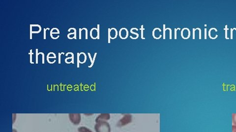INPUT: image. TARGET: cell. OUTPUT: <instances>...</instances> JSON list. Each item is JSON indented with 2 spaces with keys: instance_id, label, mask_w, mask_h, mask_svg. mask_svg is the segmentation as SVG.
I'll list each match as a JSON object with an SVG mask.
<instances>
[{
  "instance_id": "7a4b0ae2",
  "label": "cell",
  "mask_w": 236,
  "mask_h": 132,
  "mask_svg": "<svg viewBox=\"0 0 236 132\" xmlns=\"http://www.w3.org/2000/svg\"><path fill=\"white\" fill-rule=\"evenodd\" d=\"M132 121V115L130 114H125L124 116L120 119L117 123L118 127H122L124 126L128 125Z\"/></svg>"
},
{
  "instance_id": "44dd1931",
  "label": "cell",
  "mask_w": 236,
  "mask_h": 132,
  "mask_svg": "<svg viewBox=\"0 0 236 132\" xmlns=\"http://www.w3.org/2000/svg\"><path fill=\"white\" fill-rule=\"evenodd\" d=\"M62 54H63V55L64 53H63V52H62V53H59V64H61V56Z\"/></svg>"
},
{
  "instance_id": "ffe728a7",
  "label": "cell",
  "mask_w": 236,
  "mask_h": 132,
  "mask_svg": "<svg viewBox=\"0 0 236 132\" xmlns=\"http://www.w3.org/2000/svg\"><path fill=\"white\" fill-rule=\"evenodd\" d=\"M180 28H175V39L176 40L177 38V32L178 30H180Z\"/></svg>"
},
{
  "instance_id": "603a6c76",
  "label": "cell",
  "mask_w": 236,
  "mask_h": 132,
  "mask_svg": "<svg viewBox=\"0 0 236 132\" xmlns=\"http://www.w3.org/2000/svg\"><path fill=\"white\" fill-rule=\"evenodd\" d=\"M39 54H41L43 55V64H44V55L43 52H39Z\"/></svg>"
},
{
  "instance_id": "484cf974",
  "label": "cell",
  "mask_w": 236,
  "mask_h": 132,
  "mask_svg": "<svg viewBox=\"0 0 236 132\" xmlns=\"http://www.w3.org/2000/svg\"><path fill=\"white\" fill-rule=\"evenodd\" d=\"M232 132H236V125H233Z\"/></svg>"
},
{
  "instance_id": "cb8c5ba5",
  "label": "cell",
  "mask_w": 236,
  "mask_h": 132,
  "mask_svg": "<svg viewBox=\"0 0 236 132\" xmlns=\"http://www.w3.org/2000/svg\"><path fill=\"white\" fill-rule=\"evenodd\" d=\"M197 29H198V30H199V39H201V30L200 28H196L195 29V30H197Z\"/></svg>"
},
{
  "instance_id": "d6986e66",
  "label": "cell",
  "mask_w": 236,
  "mask_h": 132,
  "mask_svg": "<svg viewBox=\"0 0 236 132\" xmlns=\"http://www.w3.org/2000/svg\"><path fill=\"white\" fill-rule=\"evenodd\" d=\"M79 55H80V53H77V68H79V63H80V61H79Z\"/></svg>"
},
{
  "instance_id": "277c9868",
  "label": "cell",
  "mask_w": 236,
  "mask_h": 132,
  "mask_svg": "<svg viewBox=\"0 0 236 132\" xmlns=\"http://www.w3.org/2000/svg\"><path fill=\"white\" fill-rule=\"evenodd\" d=\"M110 119V115L109 114H101L96 119V123H99L102 121H107Z\"/></svg>"
},
{
  "instance_id": "836d02e7",
  "label": "cell",
  "mask_w": 236,
  "mask_h": 132,
  "mask_svg": "<svg viewBox=\"0 0 236 132\" xmlns=\"http://www.w3.org/2000/svg\"><path fill=\"white\" fill-rule=\"evenodd\" d=\"M46 29H47H47L48 30H50V28H47Z\"/></svg>"
},
{
  "instance_id": "9a60e30c",
  "label": "cell",
  "mask_w": 236,
  "mask_h": 132,
  "mask_svg": "<svg viewBox=\"0 0 236 132\" xmlns=\"http://www.w3.org/2000/svg\"><path fill=\"white\" fill-rule=\"evenodd\" d=\"M97 39H100V25H97Z\"/></svg>"
},
{
  "instance_id": "d4e9b609",
  "label": "cell",
  "mask_w": 236,
  "mask_h": 132,
  "mask_svg": "<svg viewBox=\"0 0 236 132\" xmlns=\"http://www.w3.org/2000/svg\"><path fill=\"white\" fill-rule=\"evenodd\" d=\"M32 34H33V30H32V27L30 26V39H32Z\"/></svg>"
},
{
  "instance_id": "4316f807",
  "label": "cell",
  "mask_w": 236,
  "mask_h": 132,
  "mask_svg": "<svg viewBox=\"0 0 236 132\" xmlns=\"http://www.w3.org/2000/svg\"><path fill=\"white\" fill-rule=\"evenodd\" d=\"M81 28H79V39H81Z\"/></svg>"
},
{
  "instance_id": "5b68a950",
  "label": "cell",
  "mask_w": 236,
  "mask_h": 132,
  "mask_svg": "<svg viewBox=\"0 0 236 132\" xmlns=\"http://www.w3.org/2000/svg\"><path fill=\"white\" fill-rule=\"evenodd\" d=\"M119 34L120 38H122V35H123L124 36V39H126L128 36V32L126 28H124H124H122L120 30Z\"/></svg>"
},
{
  "instance_id": "30bf717a",
  "label": "cell",
  "mask_w": 236,
  "mask_h": 132,
  "mask_svg": "<svg viewBox=\"0 0 236 132\" xmlns=\"http://www.w3.org/2000/svg\"><path fill=\"white\" fill-rule=\"evenodd\" d=\"M74 30V36L73 37V39H76V29L75 28H70V29H68V32H70L71 30Z\"/></svg>"
},
{
  "instance_id": "ba28073f",
  "label": "cell",
  "mask_w": 236,
  "mask_h": 132,
  "mask_svg": "<svg viewBox=\"0 0 236 132\" xmlns=\"http://www.w3.org/2000/svg\"><path fill=\"white\" fill-rule=\"evenodd\" d=\"M156 30H160V32H161V29H160V28H154L153 29V38L155 39H160V38H161V37H162V35H161L160 36V37H158V38H156V36H155V32H156Z\"/></svg>"
},
{
  "instance_id": "7c38bea8",
  "label": "cell",
  "mask_w": 236,
  "mask_h": 132,
  "mask_svg": "<svg viewBox=\"0 0 236 132\" xmlns=\"http://www.w3.org/2000/svg\"><path fill=\"white\" fill-rule=\"evenodd\" d=\"M145 29V28H144V26L143 25H142L141 26V28H140V30H141V38L142 39H144V40H145V38L143 36V31Z\"/></svg>"
},
{
  "instance_id": "d6a6232c",
  "label": "cell",
  "mask_w": 236,
  "mask_h": 132,
  "mask_svg": "<svg viewBox=\"0 0 236 132\" xmlns=\"http://www.w3.org/2000/svg\"><path fill=\"white\" fill-rule=\"evenodd\" d=\"M12 132H17V130H15V129H12Z\"/></svg>"
},
{
  "instance_id": "e0dca14e",
  "label": "cell",
  "mask_w": 236,
  "mask_h": 132,
  "mask_svg": "<svg viewBox=\"0 0 236 132\" xmlns=\"http://www.w3.org/2000/svg\"><path fill=\"white\" fill-rule=\"evenodd\" d=\"M110 32H111V29L108 28V43H110V39H111Z\"/></svg>"
},
{
  "instance_id": "ac0fdd59",
  "label": "cell",
  "mask_w": 236,
  "mask_h": 132,
  "mask_svg": "<svg viewBox=\"0 0 236 132\" xmlns=\"http://www.w3.org/2000/svg\"><path fill=\"white\" fill-rule=\"evenodd\" d=\"M82 30H86V39L87 40L88 39V30H87L86 28H83L82 29Z\"/></svg>"
},
{
  "instance_id": "8992f818",
  "label": "cell",
  "mask_w": 236,
  "mask_h": 132,
  "mask_svg": "<svg viewBox=\"0 0 236 132\" xmlns=\"http://www.w3.org/2000/svg\"><path fill=\"white\" fill-rule=\"evenodd\" d=\"M78 131L79 132H93V131L89 129L88 128L84 127V126H81L78 129Z\"/></svg>"
},
{
  "instance_id": "3957f363",
  "label": "cell",
  "mask_w": 236,
  "mask_h": 132,
  "mask_svg": "<svg viewBox=\"0 0 236 132\" xmlns=\"http://www.w3.org/2000/svg\"><path fill=\"white\" fill-rule=\"evenodd\" d=\"M69 119L70 121L74 125H78L80 124L81 120V116L80 114H69Z\"/></svg>"
},
{
  "instance_id": "83f0119b",
  "label": "cell",
  "mask_w": 236,
  "mask_h": 132,
  "mask_svg": "<svg viewBox=\"0 0 236 132\" xmlns=\"http://www.w3.org/2000/svg\"><path fill=\"white\" fill-rule=\"evenodd\" d=\"M46 32H47V29L44 28V32H43V34H44L43 38H44V39H46Z\"/></svg>"
},
{
  "instance_id": "2e32d148",
  "label": "cell",
  "mask_w": 236,
  "mask_h": 132,
  "mask_svg": "<svg viewBox=\"0 0 236 132\" xmlns=\"http://www.w3.org/2000/svg\"><path fill=\"white\" fill-rule=\"evenodd\" d=\"M39 55V52H38V49H36V64L38 63V56Z\"/></svg>"
},
{
  "instance_id": "f1b7e54d",
  "label": "cell",
  "mask_w": 236,
  "mask_h": 132,
  "mask_svg": "<svg viewBox=\"0 0 236 132\" xmlns=\"http://www.w3.org/2000/svg\"><path fill=\"white\" fill-rule=\"evenodd\" d=\"M234 29H236V28H234L233 29H231V39H233V30H234Z\"/></svg>"
},
{
  "instance_id": "9c48e42d",
  "label": "cell",
  "mask_w": 236,
  "mask_h": 132,
  "mask_svg": "<svg viewBox=\"0 0 236 132\" xmlns=\"http://www.w3.org/2000/svg\"><path fill=\"white\" fill-rule=\"evenodd\" d=\"M232 123L234 125H236V114H233L232 115Z\"/></svg>"
},
{
  "instance_id": "4dcf8cb0",
  "label": "cell",
  "mask_w": 236,
  "mask_h": 132,
  "mask_svg": "<svg viewBox=\"0 0 236 132\" xmlns=\"http://www.w3.org/2000/svg\"><path fill=\"white\" fill-rule=\"evenodd\" d=\"M205 39H207V29L206 28H205Z\"/></svg>"
},
{
  "instance_id": "4fadbf2b",
  "label": "cell",
  "mask_w": 236,
  "mask_h": 132,
  "mask_svg": "<svg viewBox=\"0 0 236 132\" xmlns=\"http://www.w3.org/2000/svg\"><path fill=\"white\" fill-rule=\"evenodd\" d=\"M163 39L165 40V32H166V28L165 25H163Z\"/></svg>"
},
{
  "instance_id": "8fae6325",
  "label": "cell",
  "mask_w": 236,
  "mask_h": 132,
  "mask_svg": "<svg viewBox=\"0 0 236 132\" xmlns=\"http://www.w3.org/2000/svg\"><path fill=\"white\" fill-rule=\"evenodd\" d=\"M88 55H89V58H90V59L91 62V66H89V68H91V67H92V66H93V65H94V63L93 62V60L92 59V58L90 53H88Z\"/></svg>"
},
{
  "instance_id": "6da1fadb",
  "label": "cell",
  "mask_w": 236,
  "mask_h": 132,
  "mask_svg": "<svg viewBox=\"0 0 236 132\" xmlns=\"http://www.w3.org/2000/svg\"><path fill=\"white\" fill-rule=\"evenodd\" d=\"M95 130L96 132H111V126L107 121H102L95 124Z\"/></svg>"
},
{
  "instance_id": "5bb4252c",
  "label": "cell",
  "mask_w": 236,
  "mask_h": 132,
  "mask_svg": "<svg viewBox=\"0 0 236 132\" xmlns=\"http://www.w3.org/2000/svg\"><path fill=\"white\" fill-rule=\"evenodd\" d=\"M30 55V63L31 64H34V62H33L32 61V55H33V53L32 52V50H30V52L29 53Z\"/></svg>"
},
{
  "instance_id": "1f68e13d",
  "label": "cell",
  "mask_w": 236,
  "mask_h": 132,
  "mask_svg": "<svg viewBox=\"0 0 236 132\" xmlns=\"http://www.w3.org/2000/svg\"><path fill=\"white\" fill-rule=\"evenodd\" d=\"M195 29L193 28V39H195Z\"/></svg>"
},
{
  "instance_id": "52a82bcc",
  "label": "cell",
  "mask_w": 236,
  "mask_h": 132,
  "mask_svg": "<svg viewBox=\"0 0 236 132\" xmlns=\"http://www.w3.org/2000/svg\"><path fill=\"white\" fill-rule=\"evenodd\" d=\"M134 29L136 30L137 31H138V29L137 28H132V29H130V32L132 33V34H135V35H136V38L133 37L132 36H130V38H132V39H137L139 37V34H138L137 33L134 32H133V30H134Z\"/></svg>"
},
{
  "instance_id": "f546056e",
  "label": "cell",
  "mask_w": 236,
  "mask_h": 132,
  "mask_svg": "<svg viewBox=\"0 0 236 132\" xmlns=\"http://www.w3.org/2000/svg\"><path fill=\"white\" fill-rule=\"evenodd\" d=\"M53 29H52V30H51V32H50L52 33V34H60V32H53Z\"/></svg>"
},
{
  "instance_id": "7402d4cb",
  "label": "cell",
  "mask_w": 236,
  "mask_h": 132,
  "mask_svg": "<svg viewBox=\"0 0 236 132\" xmlns=\"http://www.w3.org/2000/svg\"><path fill=\"white\" fill-rule=\"evenodd\" d=\"M71 54L72 55V60L71 61V63L74 64V55H73V53L72 52H71Z\"/></svg>"
}]
</instances>
